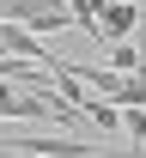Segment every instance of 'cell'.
Listing matches in <instances>:
<instances>
[{
	"mask_svg": "<svg viewBox=\"0 0 146 158\" xmlns=\"http://www.w3.org/2000/svg\"><path fill=\"white\" fill-rule=\"evenodd\" d=\"M0 19H19V24H31L37 37H49V31H67L73 12H67L61 0H0Z\"/></svg>",
	"mask_w": 146,
	"mask_h": 158,
	"instance_id": "obj_1",
	"label": "cell"
},
{
	"mask_svg": "<svg viewBox=\"0 0 146 158\" xmlns=\"http://www.w3.org/2000/svg\"><path fill=\"white\" fill-rule=\"evenodd\" d=\"M134 31H140V6H134V0H104V6H98V43L134 37Z\"/></svg>",
	"mask_w": 146,
	"mask_h": 158,
	"instance_id": "obj_2",
	"label": "cell"
},
{
	"mask_svg": "<svg viewBox=\"0 0 146 158\" xmlns=\"http://www.w3.org/2000/svg\"><path fill=\"white\" fill-rule=\"evenodd\" d=\"M0 152H49V158H61V152H91V146H79V140H67V134H24V140H0Z\"/></svg>",
	"mask_w": 146,
	"mask_h": 158,
	"instance_id": "obj_3",
	"label": "cell"
},
{
	"mask_svg": "<svg viewBox=\"0 0 146 158\" xmlns=\"http://www.w3.org/2000/svg\"><path fill=\"white\" fill-rule=\"evenodd\" d=\"M122 134L134 152H146V103H122Z\"/></svg>",
	"mask_w": 146,
	"mask_h": 158,
	"instance_id": "obj_4",
	"label": "cell"
}]
</instances>
